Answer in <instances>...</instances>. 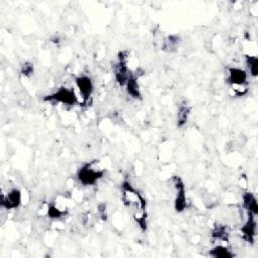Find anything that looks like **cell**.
<instances>
[{"instance_id": "1", "label": "cell", "mask_w": 258, "mask_h": 258, "mask_svg": "<svg viewBox=\"0 0 258 258\" xmlns=\"http://www.w3.org/2000/svg\"><path fill=\"white\" fill-rule=\"evenodd\" d=\"M122 201L125 207L128 209L134 221L139 227L145 231L147 227L146 222V202L141 194L136 191L129 182H123L122 184Z\"/></svg>"}, {"instance_id": "2", "label": "cell", "mask_w": 258, "mask_h": 258, "mask_svg": "<svg viewBox=\"0 0 258 258\" xmlns=\"http://www.w3.org/2000/svg\"><path fill=\"white\" fill-rule=\"evenodd\" d=\"M104 168L99 160H92L85 163L77 174V179L82 186H94L104 176Z\"/></svg>"}, {"instance_id": "3", "label": "cell", "mask_w": 258, "mask_h": 258, "mask_svg": "<svg viewBox=\"0 0 258 258\" xmlns=\"http://www.w3.org/2000/svg\"><path fill=\"white\" fill-rule=\"evenodd\" d=\"M44 100L47 102L62 103L67 106H74L76 103H78V97L76 92L72 88L67 87L60 88L55 93L46 96Z\"/></svg>"}, {"instance_id": "4", "label": "cell", "mask_w": 258, "mask_h": 258, "mask_svg": "<svg viewBox=\"0 0 258 258\" xmlns=\"http://www.w3.org/2000/svg\"><path fill=\"white\" fill-rule=\"evenodd\" d=\"M76 87L82 97L80 104H86L89 99L91 98L93 92H94V84L90 77L88 76H80L77 77L75 80Z\"/></svg>"}, {"instance_id": "5", "label": "cell", "mask_w": 258, "mask_h": 258, "mask_svg": "<svg viewBox=\"0 0 258 258\" xmlns=\"http://www.w3.org/2000/svg\"><path fill=\"white\" fill-rule=\"evenodd\" d=\"M173 185L176 191V199H175V209L177 212H183L187 207V196H186V188L181 178L174 177L171 179Z\"/></svg>"}, {"instance_id": "6", "label": "cell", "mask_w": 258, "mask_h": 258, "mask_svg": "<svg viewBox=\"0 0 258 258\" xmlns=\"http://www.w3.org/2000/svg\"><path fill=\"white\" fill-rule=\"evenodd\" d=\"M22 204V193L18 189H13L2 195V207L8 210L17 209Z\"/></svg>"}, {"instance_id": "7", "label": "cell", "mask_w": 258, "mask_h": 258, "mask_svg": "<svg viewBox=\"0 0 258 258\" xmlns=\"http://www.w3.org/2000/svg\"><path fill=\"white\" fill-rule=\"evenodd\" d=\"M226 81L230 86L248 85V74L245 70L240 68H229L227 71Z\"/></svg>"}, {"instance_id": "8", "label": "cell", "mask_w": 258, "mask_h": 258, "mask_svg": "<svg viewBox=\"0 0 258 258\" xmlns=\"http://www.w3.org/2000/svg\"><path fill=\"white\" fill-rule=\"evenodd\" d=\"M241 232L243 234V238L247 242H254V238L256 236V215L247 213V220L242 226Z\"/></svg>"}, {"instance_id": "9", "label": "cell", "mask_w": 258, "mask_h": 258, "mask_svg": "<svg viewBox=\"0 0 258 258\" xmlns=\"http://www.w3.org/2000/svg\"><path fill=\"white\" fill-rule=\"evenodd\" d=\"M133 75L130 73L128 67H127V61H118L117 65L115 66V79L116 82L120 86L126 85L128 80L132 77Z\"/></svg>"}, {"instance_id": "10", "label": "cell", "mask_w": 258, "mask_h": 258, "mask_svg": "<svg viewBox=\"0 0 258 258\" xmlns=\"http://www.w3.org/2000/svg\"><path fill=\"white\" fill-rule=\"evenodd\" d=\"M243 200V207L246 210L247 213L256 215L258 214V206H257V200L255 196L252 193H245L242 197Z\"/></svg>"}, {"instance_id": "11", "label": "cell", "mask_w": 258, "mask_h": 258, "mask_svg": "<svg viewBox=\"0 0 258 258\" xmlns=\"http://www.w3.org/2000/svg\"><path fill=\"white\" fill-rule=\"evenodd\" d=\"M190 112H191V108L189 107V105L186 102L179 105L178 115H177V125H178V127L182 128L183 126L186 125V123L188 122Z\"/></svg>"}, {"instance_id": "12", "label": "cell", "mask_w": 258, "mask_h": 258, "mask_svg": "<svg viewBox=\"0 0 258 258\" xmlns=\"http://www.w3.org/2000/svg\"><path fill=\"white\" fill-rule=\"evenodd\" d=\"M125 87H126V91H127L128 95L130 97H132L133 99H140L141 98V93H140L139 85H138V82H137V78L134 75L128 80Z\"/></svg>"}, {"instance_id": "13", "label": "cell", "mask_w": 258, "mask_h": 258, "mask_svg": "<svg viewBox=\"0 0 258 258\" xmlns=\"http://www.w3.org/2000/svg\"><path fill=\"white\" fill-rule=\"evenodd\" d=\"M210 255L215 258H231L234 256V253L225 244H219L210 251Z\"/></svg>"}, {"instance_id": "14", "label": "cell", "mask_w": 258, "mask_h": 258, "mask_svg": "<svg viewBox=\"0 0 258 258\" xmlns=\"http://www.w3.org/2000/svg\"><path fill=\"white\" fill-rule=\"evenodd\" d=\"M181 38L179 36L173 35V36H168L162 43V50L164 52L167 53H173L175 51L178 50V48L180 47L181 44Z\"/></svg>"}, {"instance_id": "15", "label": "cell", "mask_w": 258, "mask_h": 258, "mask_svg": "<svg viewBox=\"0 0 258 258\" xmlns=\"http://www.w3.org/2000/svg\"><path fill=\"white\" fill-rule=\"evenodd\" d=\"M212 236L214 239H216L218 241L226 242V241H228L229 230H228L227 226H225V225H216L212 232Z\"/></svg>"}, {"instance_id": "16", "label": "cell", "mask_w": 258, "mask_h": 258, "mask_svg": "<svg viewBox=\"0 0 258 258\" xmlns=\"http://www.w3.org/2000/svg\"><path fill=\"white\" fill-rule=\"evenodd\" d=\"M246 67L252 77H256L258 73V59L256 56H246Z\"/></svg>"}, {"instance_id": "17", "label": "cell", "mask_w": 258, "mask_h": 258, "mask_svg": "<svg viewBox=\"0 0 258 258\" xmlns=\"http://www.w3.org/2000/svg\"><path fill=\"white\" fill-rule=\"evenodd\" d=\"M21 72L23 75H25L26 77H30L34 74V64L31 62H26L22 65V69Z\"/></svg>"}]
</instances>
